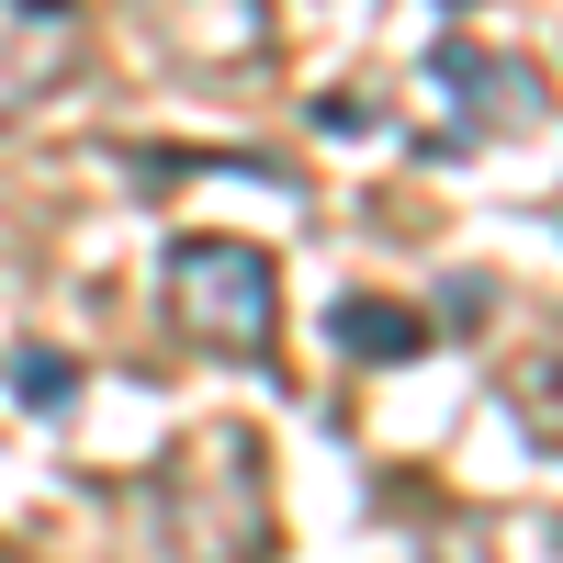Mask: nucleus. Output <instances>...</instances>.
<instances>
[{
  "instance_id": "1",
  "label": "nucleus",
  "mask_w": 563,
  "mask_h": 563,
  "mask_svg": "<svg viewBox=\"0 0 563 563\" xmlns=\"http://www.w3.org/2000/svg\"><path fill=\"white\" fill-rule=\"evenodd\" d=\"M169 327L203 361H260L282 327V260L249 238H180L169 249Z\"/></svg>"
},
{
  "instance_id": "2",
  "label": "nucleus",
  "mask_w": 563,
  "mask_h": 563,
  "mask_svg": "<svg viewBox=\"0 0 563 563\" xmlns=\"http://www.w3.org/2000/svg\"><path fill=\"white\" fill-rule=\"evenodd\" d=\"M429 79L451 90L462 113H474V135H519V124H541V68H530V57H485V45H440V57H429Z\"/></svg>"
},
{
  "instance_id": "3",
  "label": "nucleus",
  "mask_w": 563,
  "mask_h": 563,
  "mask_svg": "<svg viewBox=\"0 0 563 563\" xmlns=\"http://www.w3.org/2000/svg\"><path fill=\"white\" fill-rule=\"evenodd\" d=\"M327 339H339L350 361H417L429 350V316L395 305V294H339L327 305Z\"/></svg>"
},
{
  "instance_id": "4",
  "label": "nucleus",
  "mask_w": 563,
  "mask_h": 563,
  "mask_svg": "<svg viewBox=\"0 0 563 563\" xmlns=\"http://www.w3.org/2000/svg\"><path fill=\"white\" fill-rule=\"evenodd\" d=\"M12 395L23 406H68L79 395V361L68 350H12Z\"/></svg>"
},
{
  "instance_id": "5",
  "label": "nucleus",
  "mask_w": 563,
  "mask_h": 563,
  "mask_svg": "<svg viewBox=\"0 0 563 563\" xmlns=\"http://www.w3.org/2000/svg\"><path fill=\"white\" fill-rule=\"evenodd\" d=\"M316 124H327V135H361V124H372V102H361V90H327Z\"/></svg>"
},
{
  "instance_id": "6",
  "label": "nucleus",
  "mask_w": 563,
  "mask_h": 563,
  "mask_svg": "<svg viewBox=\"0 0 563 563\" xmlns=\"http://www.w3.org/2000/svg\"><path fill=\"white\" fill-rule=\"evenodd\" d=\"M23 102H34V68H23V57H0V124H12Z\"/></svg>"
},
{
  "instance_id": "7",
  "label": "nucleus",
  "mask_w": 563,
  "mask_h": 563,
  "mask_svg": "<svg viewBox=\"0 0 563 563\" xmlns=\"http://www.w3.org/2000/svg\"><path fill=\"white\" fill-rule=\"evenodd\" d=\"M12 12H34V23H57V12H79V0H12Z\"/></svg>"
},
{
  "instance_id": "8",
  "label": "nucleus",
  "mask_w": 563,
  "mask_h": 563,
  "mask_svg": "<svg viewBox=\"0 0 563 563\" xmlns=\"http://www.w3.org/2000/svg\"><path fill=\"white\" fill-rule=\"evenodd\" d=\"M451 12H462V0H451Z\"/></svg>"
}]
</instances>
